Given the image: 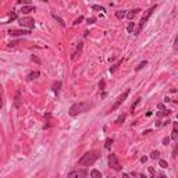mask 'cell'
Segmentation results:
<instances>
[{"instance_id": "cell-1", "label": "cell", "mask_w": 178, "mask_h": 178, "mask_svg": "<svg viewBox=\"0 0 178 178\" xmlns=\"http://www.w3.org/2000/svg\"><path fill=\"white\" fill-rule=\"evenodd\" d=\"M99 159V153L96 150H89L86 152L82 157L78 160V166H82V167H91V166L95 164V162Z\"/></svg>"}, {"instance_id": "cell-2", "label": "cell", "mask_w": 178, "mask_h": 178, "mask_svg": "<svg viewBox=\"0 0 178 178\" xmlns=\"http://www.w3.org/2000/svg\"><path fill=\"white\" fill-rule=\"evenodd\" d=\"M92 107V104L88 102H78V103H74L71 107H70L68 110V114L71 115V117H77V115L82 114V113L88 111L89 109Z\"/></svg>"}, {"instance_id": "cell-3", "label": "cell", "mask_w": 178, "mask_h": 178, "mask_svg": "<svg viewBox=\"0 0 178 178\" xmlns=\"http://www.w3.org/2000/svg\"><path fill=\"white\" fill-rule=\"evenodd\" d=\"M156 9H157V4H155V6H152V7H150V9H149V10H146V13L143 14V17H142V18H141V21H139V24H138V28H136V29L134 31V35H135V36H138L139 33H141V31L143 29V26H145V24L148 22L149 17L152 15V14H153V11H155Z\"/></svg>"}, {"instance_id": "cell-4", "label": "cell", "mask_w": 178, "mask_h": 178, "mask_svg": "<svg viewBox=\"0 0 178 178\" xmlns=\"http://www.w3.org/2000/svg\"><path fill=\"white\" fill-rule=\"evenodd\" d=\"M109 166L113 168V170H115V171H121L122 170L121 164H120V162H118V159H117V156H115L114 153L109 155Z\"/></svg>"}, {"instance_id": "cell-5", "label": "cell", "mask_w": 178, "mask_h": 178, "mask_svg": "<svg viewBox=\"0 0 178 178\" xmlns=\"http://www.w3.org/2000/svg\"><path fill=\"white\" fill-rule=\"evenodd\" d=\"M18 24H20V26H22V28H28V31H31L33 26H35V21H33L32 18H29V17L18 18Z\"/></svg>"}, {"instance_id": "cell-6", "label": "cell", "mask_w": 178, "mask_h": 178, "mask_svg": "<svg viewBox=\"0 0 178 178\" xmlns=\"http://www.w3.org/2000/svg\"><path fill=\"white\" fill-rule=\"evenodd\" d=\"M128 95H129V91H127V92H124L121 96H118V99L115 100V103L111 106V109H110V111H115V110L118 109L120 106H121V103L124 102V100H125L127 98H128Z\"/></svg>"}, {"instance_id": "cell-7", "label": "cell", "mask_w": 178, "mask_h": 178, "mask_svg": "<svg viewBox=\"0 0 178 178\" xmlns=\"http://www.w3.org/2000/svg\"><path fill=\"white\" fill-rule=\"evenodd\" d=\"M7 33L10 35V36H26V35H29L31 33V31H28V29H22V31H20V29H9L7 31Z\"/></svg>"}, {"instance_id": "cell-8", "label": "cell", "mask_w": 178, "mask_h": 178, "mask_svg": "<svg viewBox=\"0 0 178 178\" xmlns=\"http://www.w3.org/2000/svg\"><path fill=\"white\" fill-rule=\"evenodd\" d=\"M67 178H86V171L85 170H73L68 173Z\"/></svg>"}, {"instance_id": "cell-9", "label": "cell", "mask_w": 178, "mask_h": 178, "mask_svg": "<svg viewBox=\"0 0 178 178\" xmlns=\"http://www.w3.org/2000/svg\"><path fill=\"white\" fill-rule=\"evenodd\" d=\"M21 104H22V98H21V91H17L15 98H14V106L15 109H20Z\"/></svg>"}, {"instance_id": "cell-10", "label": "cell", "mask_w": 178, "mask_h": 178, "mask_svg": "<svg viewBox=\"0 0 178 178\" xmlns=\"http://www.w3.org/2000/svg\"><path fill=\"white\" fill-rule=\"evenodd\" d=\"M35 10H36V9H35V6H32V4L21 7V13L22 14H29V13H32V11H35Z\"/></svg>"}, {"instance_id": "cell-11", "label": "cell", "mask_w": 178, "mask_h": 178, "mask_svg": "<svg viewBox=\"0 0 178 178\" xmlns=\"http://www.w3.org/2000/svg\"><path fill=\"white\" fill-rule=\"evenodd\" d=\"M173 122V131H171V138L170 139H173V141H177V138H178V128H177V122H174V121H171Z\"/></svg>"}, {"instance_id": "cell-12", "label": "cell", "mask_w": 178, "mask_h": 178, "mask_svg": "<svg viewBox=\"0 0 178 178\" xmlns=\"http://www.w3.org/2000/svg\"><path fill=\"white\" fill-rule=\"evenodd\" d=\"M61 81H57L54 85H53V92H54V95L56 96H59V93H60V91H61Z\"/></svg>"}, {"instance_id": "cell-13", "label": "cell", "mask_w": 178, "mask_h": 178, "mask_svg": "<svg viewBox=\"0 0 178 178\" xmlns=\"http://www.w3.org/2000/svg\"><path fill=\"white\" fill-rule=\"evenodd\" d=\"M139 11H141V10H139V9H135V10H129L128 11V13H127V18H128V20H134V18H135V15H136V14H138L139 13Z\"/></svg>"}, {"instance_id": "cell-14", "label": "cell", "mask_w": 178, "mask_h": 178, "mask_svg": "<svg viewBox=\"0 0 178 178\" xmlns=\"http://www.w3.org/2000/svg\"><path fill=\"white\" fill-rule=\"evenodd\" d=\"M14 20H17V13L14 10H11L10 11V14H9V20L7 21H4L3 24H9V22H13Z\"/></svg>"}, {"instance_id": "cell-15", "label": "cell", "mask_w": 178, "mask_h": 178, "mask_svg": "<svg viewBox=\"0 0 178 178\" xmlns=\"http://www.w3.org/2000/svg\"><path fill=\"white\" fill-rule=\"evenodd\" d=\"M52 17H53V18H54V20H56L61 26H66V22H64V20L61 18V17H59L57 14H54V13H52Z\"/></svg>"}, {"instance_id": "cell-16", "label": "cell", "mask_w": 178, "mask_h": 178, "mask_svg": "<svg viewBox=\"0 0 178 178\" xmlns=\"http://www.w3.org/2000/svg\"><path fill=\"white\" fill-rule=\"evenodd\" d=\"M122 61H124V60H122V59H120V60H118V61H117V63H115V64H113V66L110 67V73H111V74L114 73L115 70H117V68H118V67L122 64Z\"/></svg>"}, {"instance_id": "cell-17", "label": "cell", "mask_w": 178, "mask_h": 178, "mask_svg": "<svg viewBox=\"0 0 178 178\" xmlns=\"http://www.w3.org/2000/svg\"><path fill=\"white\" fill-rule=\"evenodd\" d=\"M39 75H40V73H39V71H33V73L28 74V77H26V79H28V81H32V79H36Z\"/></svg>"}, {"instance_id": "cell-18", "label": "cell", "mask_w": 178, "mask_h": 178, "mask_svg": "<svg viewBox=\"0 0 178 178\" xmlns=\"http://www.w3.org/2000/svg\"><path fill=\"white\" fill-rule=\"evenodd\" d=\"M171 114V110H162V111H157L156 113V115H157V117H167V115H170Z\"/></svg>"}, {"instance_id": "cell-19", "label": "cell", "mask_w": 178, "mask_h": 178, "mask_svg": "<svg viewBox=\"0 0 178 178\" xmlns=\"http://www.w3.org/2000/svg\"><path fill=\"white\" fill-rule=\"evenodd\" d=\"M91 178H102V173H100L99 170L93 168L92 171H91Z\"/></svg>"}, {"instance_id": "cell-20", "label": "cell", "mask_w": 178, "mask_h": 178, "mask_svg": "<svg viewBox=\"0 0 178 178\" xmlns=\"http://www.w3.org/2000/svg\"><path fill=\"white\" fill-rule=\"evenodd\" d=\"M82 45H84L82 42H79V43H78V47H77V52L73 54V59H74L75 56H79V54H81V50H82Z\"/></svg>"}, {"instance_id": "cell-21", "label": "cell", "mask_w": 178, "mask_h": 178, "mask_svg": "<svg viewBox=\"0 0 178 178\" xmlns=\"http://www.w3.org/2000/svg\"><path fill=\"white\" fill-rule=\"evenodd\" d=\"M127 31H128V33L134 32V31H135V22H129L128 25H127Z\"/></svg>"}, {"instance_id": "cell-22", "label": "cell", "mask_w": 178, "mask_h": 178, "mask_svg": "<svg viewBox=\"0 0 178 178\" xmlns=\"http://www.w3.org/2000/svg\"><path fill=\"white\" fill-rule=\"evenodd\" d=\"M111 145H113V138H107L104 141V148L106 149H110V148H111Z\"/></svg>"}, {"instance_id": "cell-23", "label": "cell", "mask_w": 178, "mask_h": 178, "mask_svg": "<svg viewBox=\"0 0 178 178\" xmlns=\"http://www.w3.org/2000/svg\"><path fill=\"white\" fill-rule=\"evenodd\" d=\"M127 15V13L124 10H120V11H117V13H115V17H117V18H118V20H121V18H124V17Z\"/></svg>"}, {"instance_id": "cell-24", "label": "cell", "mask_w": 178, "mask_h": 178, "mask_svg": "<svg viewBox=\"0 0 178 178\" xmlns=\"http://www.w3.org/2000/svg\"><path fill=\"white\" fill-rule=\"evenodd\" d=\"M146 64H148V60H143V61H141V63L138 64V67L135 68V71H141V70L143 68V67H145Z\"/></svg>"}, {"instance_id": "cell-25", "label": "cell", "mask_w": 178, "mask_h": 178, "mask_svg": "<svg viewBox=\"0 0 178 178\" xmlns=\"http://www.w3.org/2000/svg\"><path fill=\"white\" fill-rule=\"evenodd\" d=\"M124 120H125V114H124V113H122V114H120L118 115V118L115 120V122H117V124H122V122H124Z\"/></svg>"}, {"instance_id": "cell-26", "label": "cell", "mask_w": 178, "mask_h": 178, "mask_svg": "<svg viewBox=\"0 0 178 178\" xmlns=\"http://www.w3.org/2000/svg\"><path fill=\"white\" fill-rule=\"evenodd\" d=\"M45 117H46V124H45V127H43V128L47 129L50 127V121H49V120H50V113H46V114H45Z\"/></svg>"}, {"instance_id": "cell-27", "label": "cell", "mask_w": 178, "mask_h": 178, "mask_svg": "<svg viewBox=\"0 0 178 178\" xmlns=\"http://www.w3.org/2000/svg\"><path fill=\"white\" fill-rule=\"evenodd\" d=\"M159 166L162 168H167L168 167V163L166 162V160H163V159H159Z\"/></svg>"}, {"instance_id": "cell-28", "label": "cell", "mask_w": 178, "mask_h": 178, "mask_svg": "<svg viewBox=\"0 0 178 178\" xmlns=\"http://www.w3.org/2000/svg\"><path fill=\"white\" fill-rule=\"evenodd\" d=\"M159 157H160V152L159 150H153L150 153V159H159Z\"/></svg>"}, {"instance_id": "cell-29", "label": "cell", "mask_w": 178, "mask_h": 178, "mask_svg": "<svg viewBox=\"0 0 178 178\" xmlns=\"http://www.w3.org/2000/svg\"><path fill=\"white\" fill-rule=\"evenodd\" d=\"M139 103H141V98H138V99H136V102L134 103V104H132V107H131V113H134L135 111V109H136V106L139 104Z\"/></svg>"}, {"instance_id": "cell-30", "label": "cell", "mask_w": 178, "mask_h": 178, "mask_svg": "<svg viewBox=\"0 0 178 178\" xmlns=\"http://www.w3.org/2000/svg\"><path fill=\"white\" fill-rule=\"evenodd\" d=\"M92 9H93V10H100V11H103V13H106V9H104V7L98 6V4H93Z\"/></svg>"}, {"instance_id": "cell-31", "label": "cell", "mask_w": 178, "mask_h": 178, "mask_svg": "<svg viewBox=\"0 0 178 178\" xmlns=\"http://www.w3.org/2000/svg\"><path fill=\"white\" fill-rule=\"evenodd\" d=\"M131 175H132V177H136V178H148V177H146V175H143V174H139V173H134V171L131 173Z\"/></svg>"}, {"instance_id": "cell-32", "label": "cell", "mask_w": 178, "mask_h": 178, "mask_svg": "<svg viewBox=\"0 0 178 178\" xmlns=\"http://www.w3.org/2000/svg\"><path fill=\"white\" fill-rule=\"evenodd\" d=\"M84 18H85V17H84V15H79L78 18H77L75 21H74V25H78V24H81V22H82V21H84Z\"/></svg>"}, {"instance_id": "cell-33", "label": "cell", "mask_w": 178, "mask_h": 178, "mask_svg": "<svg viewBox=\"0 0 178 178\" xmlns=\"http://www.w3.org/2000/svg\"><path fill=\"white\" fill-rule=\"evenodd\" d=\"M3 107V88L0 86V109Z\"/></svg>"}, {"instance_id": "cell-34", "label": "cell", "mask_w": 178, "mask_h": 178, "mask_svg": "<svg viewBox=\"0 0 178 178\" xmlns=\"http://www.w3.org/2000/svg\"><path fill=\"white\" fill-rule=\"evenodd\" d=\"M149 173H150V177H152V178L156 177V171H155V168H153V167H149Z\"/></svg>"}, {"instance_id": "cell-35", "label": "cell", "mask_w": 178, "mask_h": 178, "mask_svg": "<svg viewBox=\"0 0 178 178\" xmlns=\"http://www.w3.org/2000/svg\"><path fill=\"white\" fill-rule=\"evenodd\" d=\"M31 60H32V61H35V63H38V64H40V60L38 59L36 56H32V57H31Z\"/></svg>"}, {"instance_id": "cell-36", "label": "cell", "mask_w": 178, "mask_h": 178, "mask_svg": "<svg viewBox=\"0 0 178 178\" xmlns=\"http://www.w3.org/2000/svg\"><path fill=\"white\" fill-rule=\"evenodd\" d=\"M99 88H100V91H104V81H100V84H99Z\"/></svg>"}, {"instance_id": "cell-37", "label": "cell", "mask_w": 178, "mask_h": 178, "mask_svg": "<svg viewBox=\"0 0 178 178\" xmlns=\"http://www.w3.org/2000/svg\"><path fill=\"white\" fill-rule=\"evenodd\" d=\"M168 143H170V138L167 136V138H164V139H163V145H166V146H167Z\"/></svg>"}, {"instance_id": "cell-38", "label": "cell", "mask_w": 178, "mask_h": 178, "mask_svg": "<svg viewBox=\"0 0 178 178\" xmlns=\"http://www.w3.org/2000/svg\"><path fill=\"white\" fill-rule=\"evenodd\" d=\"M173 157H174V159L177 157V145L174 146V150H173Z\"/></svg>"}, {"instance_id": "cell-39", "label": "cell", "mask_w": 178, "mask_h": 178, "mask_svg": "<svg viewBox=\"0 0 178 178\" xmlns=\"http://www.w3.org/2000/svg\"><path fill=\"white\" fill-rule=\"evenodd\" d=\"M96 21V18L95 17H92V18H88V24H93Z\"/></svg>"}, {"instance_id": "cell-40", "label": "cell", "mask_w": 178, "mask_h": 178, "mask_svg": "<svg viewBox=\"0 0 178 178\" xmlns=\"http://www.w3.org/2000/svg\"><path fill=\"white\" fill-rule=\"evenodd\" d=\"M157 107H159V109H160V110H164V104H162V103H160V104H159Z\"/></svg>"}, {"instance_id": "cell-41", "label": "cell", "mask_w": 178, "mask_h": 178, "mask_svg": "<svg viewBox=\"0 0 178 178\" xmlns=\"http://www.w3.org/2000/svg\"><path fill=\"white\" fill-rule=\"evenodd\" d=\"M146 160H148V157H146V156H143V157H142V159H141V162H142V163H145V162H146Z\"/></svg>"}, {"instance_id": "cell-42", "label": "cell", "mask_w": 178, "mask_h": 178, "mask_svg": "<svg viewBox=\"0 0 178 178\" xmlns=\"http://www.w3.org/2000/svg\"><path fill=\"white\" fill-rule=\"evenodd\" d=\"M157 178H167V177H166L164 174H159V177H157Z\"/></svg>"}, {"instance_id": "cell-43", "label": "cell", "mask_w": 178, "mask_h": 178, "mask_svg": "<svg viewBox=\"0 0 178 178\" xmlns=\"http://www.w3.org/2000/svg\"><path fill=\"white\" fill-rule=\"evenodd\" d=\"M122 178H129V177H128V174H122Z\"/></svg>"}, {"instance_id": "cell-44", "label": "cell", "mask_w": 178, "mask_h": 178, "mask_svg": "<svg viewBox=\"0 0 178 178\" xmlns=\"http://www.w3.org/2000/svg\"><path fill=\"white\" fill-rule=\"evenodd\" d=\"M109 178H115V177H109Z\"/></svg>"}]
</instances>
